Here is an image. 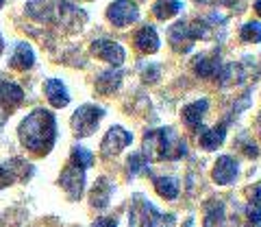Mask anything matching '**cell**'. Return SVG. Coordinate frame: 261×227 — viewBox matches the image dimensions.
Here are the masks:
<instances>
[{"label":"cell","instance_id":"6da1fadb","mask_svg":"<svg viewBox=\"0 0 261 227\" xmlns=\"http://www.w3.org/2000/svg\"><path fill=\"white\" fill-rule=\"evenodd\" d=\"M20 140L27 149H31L33 153H39L44 155L53 149L55 138H57V123L55 116L48 109H35L31 111L27 118L20 123Z\"/></svg>","mask_w":261,"mask_h":227},{"label":"cell","instance_id":"7a4b0ae2","mask_svg":"<svg viewBox=\"0 0 261 227\" xmlns=\"http://www.w3.org/2000/svg\"><path fill=\"white\" fill-rule=\"evenodd\" d=\"M187 153L185 142L172 129H152L144 135V157L150 160H178Z\"/></svg>","mask_w":261,"mask_h":227},{"label":"cell","instance_id":"3957f363","mask_svg":"<svg viewBox=\"0 0 261 227\" xmlns=\"http://www.w3.org/2000/svg\"><path fill=\"white\" fill-rule=\"evenodd\" d=\"M102 116H105L102 107H96V105H81V107L72 114V120H70L72 131H74L79 138H85L98 127Z\"/></svg>","mask_w":261,"mask_h":227},{"label":"cell","instance_id":"277c9868","mask_svg":"<svg viewBox=\"0 0 261 227\" xmlns=\"http://www.w3.org/2000/svg\"><path fill=\"white\" fill-rule=\"evenodd\" d=\"M133 227H170L172 225V214L163 216L157 208L148 201H137L133 208Z\"/></svg>","mask_w":261,"mask_h":227},{"label":"cell","instance_id":"5b68a950","mask_svg":"<svg viewBox=\"0 0 261 227\" xmlns=\"http://www.w3.org/2000/svg\"><path fill=\"white\" fill-rule=\"evenodd\" d=\"M107 18L116 24V27L124 29L140 18V9H137V5L130 3V0H113L107 9Z\"/></svg>","mask_w":261,"mask_h":227},{"label":"cell","instance_id":"8992f818","mask_svg":"<svg viewBox=\"0 0 261 227\" xmlns=\"http://www.w3.org/2000/svg\"><path fill=\"white\" fill-rule=\"evenodd\" d=\"M130 142H133V135H130L126 129H122V127H111L109 131H107V135L102 138V144H100L102 155H105V157L118 155V153H120L122 149H126Z\"/></svg>","mask_w":261,"mask_h":227},{"label":"cell","instance_id":"52a82bcc","mask_svg":"<svg viewBox=\"0 0 261 227\" xmlns=\"http://www.w3.org/2000/svg\"><path fill=\"white\" fill-rule=\"evenodd\" d=\"M59 184H61V188L68 192L70 199H79L81 192H83V184H85V170L74 164L65 166L59 177Z\"/></svg>","mask_w":261,"mask_h":227},{"label":"cell","instance_id":"ba28073f","mask_svg":"<svg viewBox=\"0 0 261 227\" xmlns=\"http://www.w3.org/2000/svg\"><path fill=\"white\" fill-rule=\"evenodd\" d=\"M92 53L107 63H111V66H120L126 57L124 48L118 42H113V39H96V42H92Z\"/></svg>","mask_w":261,"mask_h":227},{"label":"cell","instance_id":"9c48e42d","mask_svg":"<svg viewBox=\"0 0 261 227\" xmlns=\"http://www.w3.org/2000/svg\"><path fill=\"white\" fill-rule=\"evenodd\" d=\"M170 44H172V48L176 53H187V51H192V46H194V35H192V29H190V24L187 22H176L174 27H170Z\"/></svg>","mask_w":261,"mask_h":227},{"label":"cell","instance_id":"30bf717a","mask_svg":"<svg viewBox=\"0 0 261 227\" xmlns=\"http://www.w3.org/2000/svg\"><path fill=\"white\" fill-rule=\"evenodd\" d=\"M211 177H214V181H216V184H220V186H228V184L235 179V177H238V162H235L231 155L218 157Z\"/></svg>","mask_w":261,"mask_h":227},{"label":"cell","instance_id":"8fae6325","mask_svg":"<svg viewBox=\"0 0 261 227\" xmlns=\"http://www.w3.org/2000/svg\"><path fill=\"white\" fill-rule=\"evenodd\" d=\"M44 92H46L53 107H65V105L70 103V94H68L65 85L59 79H46L44 81Z\"/></svg>","mask_w":261,"mask_h":227},{"label":"cell","instance_id":"7c38bea8","mask_svg":"<svg viewBox=\"0 0 261 227\" xmlns=\"http://www.w3.org/2000/svg\"><path fill=\"white\" fill-rule=\"evenodd\" d=\"M22 101H24L22 87L0 77V103H3L7 109H11V107H18Z\"/></svg>","mask_w":261,"mask_h":227},{"label":"cell","instance_id":"4fadbf2b","mask_svg":"<svg viewBox=\"0 0 261 227\" xmlns=\"http://www.w3.org/2000/svg\"><path fill=\"white\" fill-rule=\"evenodd\" d=\"M33 63H35V55H33V48L29 44H15L13 53H11V59H9V66L15 68V70H29L33 68Z\"/></svg>","mask_w":261,"mask_h":227},{"label":"cell","instance_id":"5bb4252c","mask_svg":"<svg viewBox=\"0 0 261 227\" xmlns=\"http://www.w3.org/2000/svg\"><path fill=\"white\" fill-rule=\"evenodd\" d=\"M159 35L157 31H154L152 27H142L140 31L135 33V46L140 48L142 53H157L159 51Z\"/></svg>","mask_w":261,"mask_h":227},{"label":"cell","instance_id":"9a60e30c","mask_svg":"<svg viewBox=\"0 0 261 227\" xmlns=\"http://www.w3.org/2000/svg\"><path fill=\"white\" fill-rule=\"evenodd\" d=\"M59 18H61V22L65 24V27H70V29H81V27L85 24L87 15H85L83 9H79V7H74V5L61 3V7H59Z\"/></svg>","mask_w":261,"mask_h":227},{"label":"cell","instance_id":"2e32d148","mask_svg":"<svg viewBox=\"0 0 261 227\" xmlns=\"http://www.w3.org/2000/svg\"><path fill=\"white\" fill-rule=\"evenodd\" d=\"M207 107H209V103L205 99L185 105V107H183V120H185V125L190 127V129H198L200 123H202V116H205V111H207Z\"/></svg>","mask_w":261,"mask_h":227},{"label":"cell","instance_id":"e0dca14e","mask_svg":"<svg viewBox=\"0 0 261 227\" xmlns=\"http://www.w3.org/2000/svg\"><path fill=\"white\" fill-rule=\"evenodd\" d=\"M224 138H226L224 125H218V127H211V129H202V133L198 135V142H200L202 149L214 151L224 142Z\"/></svg>","mask_w":261,"mask_h":227},{"label":"cell","instance_id":"ac0fdd59","mask_svg":"<svg viewBox=\"0 0 261 227\" xmlns=\"http://www.w3.org/2000/svg\"><path fill=\"white\" fill-rule=\"evenodd\" d=\"M109 197H111V184L100 177L94 188H92V194H89V199H92V206L94 208H107L109 206Z\"/></svg>","mask_w":261,"mask_h":227},{"label":"cell","instance_id":"d6986e66","mask_svg":"<svg viewBox=\"0 0 261 227\" xmlns=\"http://www.w3.org/2000/svg\"><path fill=\"white\" fill-rule=\"evenodd\" d=\"M183 9V5L178 0H154L152 5V13L157 15L159 20H170Z\"/></svg>","mask_w":261,"mask_h":227},{"label":"cell","instance_id":"ffe728a7","mask_svg":"<svg viewBox=\"0 0 261 227\" xmlns=\"http://www.w3.org/2000/svg\"><path fill=\"white\" fill-rule=\"evenodd\" d=\"M194 70H196V75H200L205 79H214L220 72V63L216 59H211V57L202 55V57H196L194 59Z\"/></svg>","mask_w":261,"mask_h":227},{"label":"cell","instance_id":"44dd1931","mask_svg":"<svg viewBox=\"0 0 261 227\" xmlns=\"http://www.w3.org/2000/svg\"><path fill=\"white\" fill-rule=\"evenodd\" d=\"M154 190L163 199H176L178 197V184L172 177H154Z\"/></svg>","mask_w":261,"mask_h":227},{"label":"cell","instance_id":"7402d4cb","mask_svg":"<svg viewBox=\"0 0 261 227\" xmlns=\"http://www.w3.org/2000/svg\"><path fill=\"white\" fill-rule=\"evenodd\" d=\"M120 79H122L120 72H113V70H111V72H102V75L98 77V81H96L98 92H102V94H111L113 90H118Z\"/></svg>","mask_w":261,"mask_h":227},{"label":"cell","instance_id":"603a6c76","mask_svg":"<svg viewBox=\"0 0 261 227\" xmlns=\"http://www.w3.org/2000/svg\"><path fill=\"white\" fill-rule=\"evenodd\" d=\"M222 218H224V206L220 201L205 206V227H220Z\"/></svg>","mask_w":261,"mask_h":227},{"label":"cell","instance_id":"cb8c5ba5","mask_svg":"<svg viewBox=\"0 0 261 227\" xmlns=\"http://www.w3.org/2000/svg\"><path fill=\"white\" fill-rule=\"evenodd\" d=\"M240 37L244 42H252V44L261 42V24L259 22H246L240 31Z\"/></svg>","mask_w":261,"mask_h":227},{"label":"cell","instance_id":"d4e9b609","mask_svg":"<svg viewBox=\"0 0 261 227\" xmlns=\"http://www.w3.org/2000/svg\"><path fill=\"white\" fill-rule=\"evenodd\" d=\"M72 164L85 170V168H89V166L94 164V155H92V153H89L87 149L76 147L74 151H72Z\"/></svg>","mask_w":261,"mask_h":227},{"label":"cell","instance_id":"484cf974","mask_svg":"<svg viewBox=\"0 0 261 227\" xmlns=\"http://www.w3.org/2000/svg\"><path fill=\"white\" fill-rule=\"evenodd\" d=\"M146 166H148V160H146L142 153H133V155L128 157V170L133 175L142 173V170H146Z\"/></svg>","mask_w":261,"mask_h":227},{"label":"cell","instance_id":"4316f807","mask_svg":"<svg viewBox=\"0 0 261 227\" xmlns=\"http://www.w3.org/2000/svg\"><path fill=\"white\" fill-rule=\"evenodd\" d=\"M250 206L261 210V184H257L255 188L250 190Z\"/></svg>","mask_w":261,"mask_h":227},{"label":"cell","instance_id":"83f0119b","mask_svg":"<svg viewBox=\"0 0 261 227\" xmlns=\"http://www.w3.org/2000/svg\"><path fill=\"white\" fill-rule=\"evenodd\" d=\"M92 227H118V221H116V218L105 216V218H96Z\"/></svg>","mask_w":261,"mask_h":227},{"label":"cell","instance_id":"f1b7e54d","mask_svg":"<svg viewBox=\"0 0 261 227\" xmlns=\"http://www.w3.org/2000/svg\"><path fill=\"white\" fill-rule=\"evenodd\" d=\"M7 107H5V105L3 103H0V127H3V123H5V118H7Z\"/></svg>","mask_w":261,"mask_h":227},{"label":"cell","instance_id":"f546056e","mask_svg":"<svg viewBox=\"0 0 261 227\" xmlns=\"http://www.w3.org/2000/svg\"><path fill=\"white\" fill-rule=\"evenodd\" d=\"M255 11H257V15L261 18V0H257V3H255Z\"/></svg>","mask_w":261,"mask_h":227},{"label":"cell","instance_id":"4dcf8cb0","mask_svg":"<svg viewBox=\"0 0 261 227\" xmlns=\"http://www.w3.org/2000/svg\"><path fill=\"white\" fill-rule=\"evenodd\" d=\"M194 3H200V5H209V3H214V0H194Z\"/></svg>","mask_w":261,"mask_h":227},{"label":"cell","instance_id":"1f68e13d","mask_svg":"<svg viewBox=\"0 0 261 227\" xmlns=\"http://www.w3.org/2000/svg\"><path fill=\"white\" fill-rule=\"evenodd\" d=\"M3 48H5V44H3V37H0V55H3Z\"/></svg>","mask_w":261,"mask_h":227},{"label":"cell","instance_id":"d6a6232c","mask_svg":"<svg viewBox=\"0 0 261 227\" xmlns=\"http://www.w3.org/2000/svg\"><path fill=\"white\" fill-rule=\"evenodd\" d=\"M3 3H5V0H0V7H3Z\"/></svg>","mask_w":261,"mask_h":227}]
</instances>
